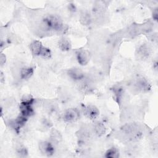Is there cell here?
Listing matches in <instances>:
<instances>
[{
  "label": "cell",
  "mask_w": 158,
  "mask_h": 158,
  "mask_svg": "<svg viewBox=\"0 0 158 158\" xmlns=\"http://www.w3.org/2000/svg\"><path fill=\"white\" fill-rule=\"evenodd\" d=\"M43 22L52 31L64 32L65 30L62 20L56 15H49L43 20Z\"/></svg>",
  "instance_id": "obj_1"
},
{
  "label": "cell",
  "mask_w": 158,
  "mask_h": 158,
  "mask_svg": "<svg viewBox=\"0 0 158 158\" xmlns=\"http://www.w3.org/2000/svg\"><path fill=\"white\" fill-rule=\"evenodd\" d=\"M134 87L137 91L141 92L148 91L151 88L150 85L149 84L147 80L142 76L136 78L134 85Z\"/></svg>",
  "instance_id": "obj_2"
},
{
  "label": "cell",
  "mask_w": 158,
  "mask_h": 158,
  "mask_svg": "<svg viewBox=\"0 0 158 158\" xmlns=\"http://www.w3.org/2000/svg\"><path fill=\"white\" fill-rule=\"evenodd\" d=\"M39 149L44 155L51 156L54 153V146L53 144L48 141H43L40 143Z\"/></svg>",
  "instance_id": "obj_3"
},
{
  "label": "cell",
  "mask_w": 158,
  "mask_h": 158,
  "mask_svg": "<svg viewBox=\"0 0 158 158\" xmlns=\"http://www.w3.org/2000/svg\"><path fill=\"white\" fill-rule=\"evenodd\" d=\"M80 117V113L76 109H69L63 114V119L67 122L77 121Z\"/></svg>",
  "instance_id": "obj_4"
},
{
  "label": "cell",
  "mask_w": 158,
  "mask_h": 158,
  "mask_svg": "<svg viewBox=\"0 0 158 158\" xmlns=\"http://www.w3.org/2000/svg\"><path fill=\"white\" fill-rule=\"evenodd\" d=\"M67 74L71 79L75 81H81L85 78V73L83 71L78 67H73L69 69Z\"/></svg>",
  "instance_id": "obj_5"
},
{
  "label": "cell",
  "mask_w": 158,
  "mask_h": 158,
  "mask_svg": "<svg viewBox=\"0 0 158 158\" xmlns=\"http://www.w3.org/2000/svg\"><path fill=\"white\" fill-rule=\"evenodd\" d=\"M151 48L149 45L146 44H143L138 48L136 56H138V59L144 60L149 58L151 54Z\"/></svg>",
  "instance_id": "obj_6"
},
{
  "label": "cell",
  "mask_w": 158,
  "mask_h": 158,
  "mask_svg": "<svg viewBox=\"0 0 158 158\" xmlns=\"http://www.w3.org/2000/svg\"><path fill=\"white\" fill-rule=\"evenodd\" d=\"M90 53L85 49H80L77 52V59L78 62L81 65H86L89 62Z\"/></svg>",
  "instance_id": "obj_7"
},
{
  "label": "cell",
  "mask_w": 158,
  "mask_h": 158,
  "mask_svg": "<svg viewBox=\"0 0 158 158\" xmlns=\"http://www.w3.org/2000/svg\"><path fill=\"white\" fill-rule=\"evenodd\" d=\"M83 114L87 118L93 120L98 117L99 114V111L95 106L90 104L85 107L83 109Z\"/></svg>",
  "instance_id": "obj_8"
},
{
  "label": "cell",
  "mask_w": 158,
  "mask_h": 158,
  "mask_svg": "<svg viewBox=\"0 0 158 158\" xmlns=\"http://www.w3.org/2000/svg\"><path fill=\"white\" fill-rule=\"evenodd\" d=\"M31 106L32 104L22 102L20 105V110L21 114L26 117L33 115L34 114V110Z\"/></svg>",
  "instance_id": "obj_9"
},
{
  "label": "cell",
  "mask_w": 158,
  "mask_h": 158,
  "mask_svg": "<svg viewBox=\"0 0 158 158\" xmlns=\"http://www.w3.org/2000/svg\"><path fill=\"white\" fill-rule=\"evenodd\" d=\"M78 138L80 140V141L85 142L91 138V131L88 127H84L83 128H80L77 133Z\"/></svg>",
  "instance_id": "obj_10"
},
{
  "label": "cell",
  "mask_w": 158,
  "mask_h": 158,
  "mask_svg": "<svg viewBox=\"0 0 158 158\" xmlns=\"http://www.w3.org/2000/svg\"><path fill=\"white\" fill-rule=\"evenodd\" d=\"M93 132L99 136L103 135L106 131L105 125L102 122L99 121H97L94 123L93 126Z\"/></svg>",
  "instance_id": "obj_11"
},
{
  "label": "cell",
  "mask_w": 158,
  "mask_h": 158,
  "mask_svg": "<svg viewBox=\"0 0 158 158\" xmlns=\"http://www.w3.org/2000/svg\"><path fill=\"white\" fill-rule=\"evenodd\" d=\"M43 46L40 41H33L30 44V49L34 56H40Z\"/></svg>",
  "instance_id": "obj_12"
},
{
  "label": "cell",
  "mask_w": 158,
  "mask_h": 158,
  "mask_svg": "<svg viewBox=\"0 0 158 158\" xmlns=\"http://www.w3.org/2000/svg\"><path fill=\"white\" fill-rule=\"evenodd\" d=\"M34 70L30 67H23L21 68L20 70V76L22 79L27 80L29 79L33 74Z\"/></svg>",
  "instance_id": "obj_13"
},
{
  "label": "cell",
  "mask_w": 158,
  "mask_h": 158,
  "mask_svg": "<svg viewBox=\"0 0 158 158\" xmlns=\"http://www.w3.org/2000/svg\"><path fill=\"white\" fill-rule=\"evenodd\" d=\"M59 48L62 51H68L71 49L72 45L69 39L62 37L61 38L58 43Z\"/></svg>",
  "instance_id": "obj_14"
},
{
  "label": "cell",
  "mask_w": 158,
  "mask_h": 158,
  "mask_svg": "<svg viewBox=\"0 0 158 158\" xmlns=\"http://www.w3.org/2000/svg\"><path fill=\"white\" fill-rule=\"evenodd\" d=\"M141 34L140 25L137 24H133L131 25L128 30V35L130 36L135 37Z\"/></svg>",
  "instance_id": "obj_15"
},
{
  "label": "cell",
  "mask_w": 158,
  "mask_h": 158,
  "mask_svg": "<svg viewBox=\"0 0 158 158\" xmlns=\"http://www.w3.org/2000/svg\"><path fill=\"white\" fill-rule=\"evenodd\" d=\"M153 23L151 21H148L140 25L141 33L145 35H148L153 30Z\"/></svg>",
  "instance_id": "obj_16"
},
{
  "label": "cell",
  "mask_w": 158,
  "mask_h": 158,
  "mask_svg": "<svg viewBox=\"0 0 158 158\" xmlns=\"http://www.w3.org/2000/svg\"><path fill=\"white\" fill-rule=\"evenodd\" d=\"M91 20V15L88 12H83L80 15V22L84 25H89Z\"/></svg>",
  "instance_id": "obj_17"
},
{
  "label": "cell",
  "mask_w": 158,
  "mask_h": 158,
  "mask_svg": "<svg viewBox=\"0 0 158 158\" xmlns=\"http://www.w3.org/2000/svg\"><path fill=\"white\" fill-rule=\"evenodd\" d=\"M119 151L117 148H111L106 151L105 157L107 158H117L119 157Z\"/></svg>",
  "instance_id": "obj_18"
},
{
  "label": "cell",
  "mask_w": 158,
  "mask_h": 158,
  "mask_svg": "<svg viewBox=\"0 0 158 158\" xmlns=\"http://www.w3.org/2000/svg\"><path fill=\"white\" fill-rule=\"evenodd\" d=\"M51 138L52 142L54 143H58L61 141L62 136L59 131H57L56 130H52L51 134Z\"/></svg>",
  "instance_id": "obj_19"
},
{
  "label": "cell",
  "mask_w": 158,
  "mask_h": 158,
  "mask_svg": "<svg viewBox=\"0 0 158 158\" xmlns=\"http://www.w3.org/2000/svg\"><path fill=\"white\" fill-rule=\"evenodd\" d=\"M40 56L44 59H48L51 56V51L49 48L43 46L40 54Z\"/></svg>",
  "instance_id": "obj_20"
},
{
  "label": "cell",
  "mask_w": 158,
  "mask_h": 158,
  "mask_svg": "<svg viewBox=\"0 0 158 158\" xmlns=\"http://www.w3.org/2000/svg\"><path fill=\"white\" fill-rule=\"evenodd\" d=\"M17 154L20 157H25L28 154L27 149L23 146H20L19 147H18L17 149Z\"/></svg>",
  "instance_id": "obj_21"
},
{
  "label": "cell",
  "mask_w": 158,
  "mask_h": 158,
  "mask_svg": "<svg viewBox=\"0 0 158 158\" xmlns=\"http://www.w3.org/2000/svg\"><path fill=\"white\" fill-rule=\"evenodd\" d=\"M148 38L149 39L152 41V42H157V35L156 33H149L148 34Z\"/></svg>",
  "instance_id": "obj_22"
},
{
  "label": "cell",
  "mask_w": 158,
  "mask_h": 158,
  "mask_svg": "<svg viewBox=\"0 0 158 158\" xmlns=\"http://www.w3.org/2000/svg\"><path fill=\"white\" fill-rule=\"evenodd\" d=\"M6 61V57L5 54H3V53H1V56H0V63H1V65H3L5 64Z\"/></svg>",
  "instance_id": "obj_23"
},
{
  "label": "cell",
  "mask_w": 158,
  "mask_h": 158,
  "mask_svg": "<svg viewBox=\"0 0 158 158\" xmlns=\"http://www.w3.org/2000/svg\"><path fill=\"white\" fill-rule=\"evenodd\" d=\"M158 13H157V9H155L153 11V14H152V17H153V19L154 20L157 21V17H158V15H157Z\"/></svg>",
  "instance_id": "obj_24"
},
{
  "label": "cell",
  "mask_w": 158,
  "mask_h": 158,
  "mask_svg": "<svg viewBox=\"0 0 158 158\" xmlns=\"http://www.w3.org/2000/svg\"><path fill=\"white\" fill-rule=\"evenodd\" d=\"M5 79V77H4V75H3V73L2 72H1V81L2 83L3 82V80Z\"/></svg>",
  "instance_id": "obj_25"
}]
</instances>
